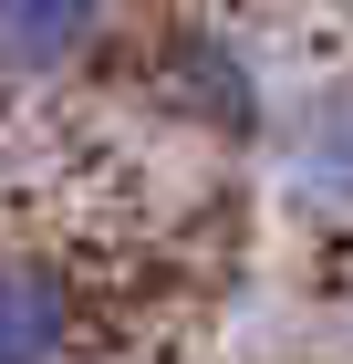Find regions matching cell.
Masks as SVG:
<instances>
[{
	"label": "cell",
	"mask_w": 353,
	"mask_h": 364,
	"mask_svg": "<svg viewBox=\"0 0 353 364\" xmlns=\"http://www.w3.org/2000/svg\"><path fill=\"white\" fill-rule=\"evenodd\" d=\"M94 42V0H0V73H63Z\"/></svg>",
	"instance_id": "1"
},
{
	"label": "cell",
	"mask_w": 353,
	"mask_h": 364,
	"mask_svg": "<svg viewBox=\"0 0 353 364\" xmlns=\"http://www.w3.org/2000/svg\"><path fill=\"white\" fill-rule=\"evenodd\" d=\"M73 343V291L42 260H0V354H63Z\"/></svg>",
	"instance_id": "2"
},
{
	"label": "cell",
	"mask_w": 353,
	"mask_h": 364,
	"mask_svg": "<svg viewBox=\"0 0 353 364\" xmlns=\"http://www.w3.org/2000/svg\"><path fill=\"white\" fill-rule=\"evenodd\" d=\"M291 167H301L312 198L353 208V94H322V105H312V125L291 136Z\"/></svg>",
	"instance_id": "3"
},
{
	"label": "cell",
	"mask_w": 353,
	"mask_h": 364,
	"mask_svg": "<svg viewBox=\"0 0 353 364\" xmlns=\"http://www.w3.org/2000/svg\"><path fill=\"white\" fill-rule=\"evenodd\" d=\"M177 84H188L197 105H218V125H249V84H239V63L218 53V42H188V53H177Z\"/></svg>",
	"instance_id": "4"
}]
</instances>
